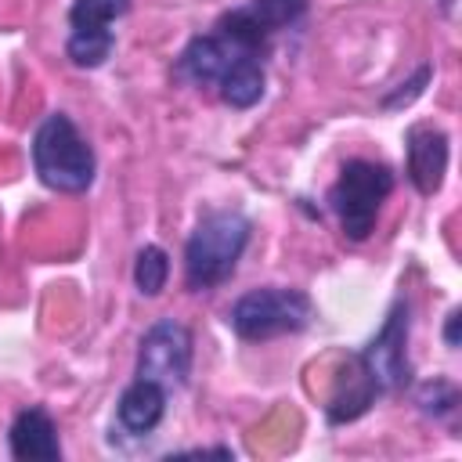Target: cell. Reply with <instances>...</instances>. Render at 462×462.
Here are the masks:
<instances>
[{
    "mask_svg": "<svg viewBox=\"0 0 462 462\" xmlns=\"http://www.w3.org/2000/svg\"><path fill=\"white\" fill-rule=\"evenodd\" d=\"M408 328H411V307H408V300H397L390 307L383 328L339 372L336 390L325 404L328 422H350V419L365 415L379 397H386L408 383V375H411Z\"/></svg>",
    "mask_w": 462,
    "mask_h": 462,
    "instance_id": "cell-1",
    "label": "cell"
},
{
    "mask_svg": "<svg viewBox=\"0 0 462 462\" xmlns=\"http://www.w3.org/2000/svg\"><path fill=\"white\" fill-rule=\"evenodd\" d=\"M173 76L191 87H217L220 101L231 108H253L263 97V54L231 40L220 29L199 32L177 54Z\"/></svg>",
    "mask_w": 462,
    "mask_h": 462,
    "instance_id": "cell-2",
    "label": "cell"
},
{
    "mask_svg": "<svg viewBox=\"0 0 462 462\" xmlns=\"http://www.w3.org/2000/svg\"><path fill=\"white\" fill-rule=\"evenodd\" d=\"M249 235H253V224L242 209H206L184 242L188 289L206 292V289L224 285L235 274V267L249 245Z\"/></svg>",
    "mask_w": 462,
    "mask_h": 462,
    "instance_id": "cell-3",
    "label": "cell"
},
{
    "mask_svg": "<svg viewBox=\"0 0 462 462\" xmlns=\"http://www.w3.org/2000/svg\"><path fill=\"white\" fill-rule=\"evenodd\" d=\"M29 152H32V170L43 188L61 191V195H79L94 184V173H97L94 148L87 144V137L65 112H51L40 119Z\"/></svg>",
    "mask_w": 462,
    "mask_h": 462,
    "instance_id": "cell-4",
    "label": "cell"
},
{
    "mask_svg": "<svg viewBox=\"0 0 462 462\" xmlns=\"http://www.w3.org/2000/svg\"><path fill=\"white\" fill-rule=\"evenodd\" d=\"M393 191V173L372 159H350L339 166L336 184L328 188V209L339 220L343 238L365 242L375 231L379 209Z\"/></svg>",
    "mask_w": 462,
    "mask_h": 462,
    "instance_id": "cell-5",
    "label": "cell"
},
{
    "mask_svg": "<svg viewBox=\"0 0 462 462\" xmlns=\"http://www.w3.org/2000/svg\"><path fill=\"white\" fill-rule=\"evenodd\" d=\"M314 321V303L300 289H282V285H263L245 296H238L227 310V325L242 339H274V336H292L303 332Z\"/></svg>",
    "mask_w": 462,
    "mask_h": 462,
    "instance_id": "cell-6",
    "label": "cell"
},
{
    "mask_svg": "<svg viewBox=\"0 0 462 462\" xmlns=\"http://www.w3.org/2000/svg\"><path fill=\"white\" fill-rule=\"evenodd\" d=\"M134 0H72L69 7V40L65 54L76 69H97L116 47L112 25L130 14Z\"/></svg>",
    "mask_w": 462,
    "mask_h": 462,
    "instance_id": "cell-7",
    "label": "cell"
},
{
    "mask_svg": "<svg viewBox=\"0 0 462 462\" xmlns=\"http://www.w3.org/2000/svg\"><path fill=\"white\" fill-rule=\"evenodd\" d=\"M134 375L152 379L170 393L184 390L191 375V332L173 318H159L137 343Z\"/></svg>",
    "mask_w": 462,
    "mask_h": 462,
    "instance_id": "cell-8",
    "label": "cell"
},
{
    "mask_svg": "<svg viewBox=\"0 0 462 462\" xmlns=\"http://www.w3.org/2000/svg\"><path fill=\"white\" fill-rule=\"evenodd\" d=\"M303 11H307V0H245V4L224 11L213 29H220L231 40H238V43H245V47L263 54L271 36H278L289 25H296L303 18Z\"/></svg>",
    "mask_w": 462,
    "mask_h": 462,
    "instance_id": "cell-9",
    "label": "cell"
},
{
    "mask_svg": "<svg viewBox=\"0 0 462 462\" xmlns=\"http://www.w3.org/2000/svg\"><path fill=\"white\" fill-rule=\"evenodd\" d=\"M404 155H408V180L422 195H433L444 184V170H448V134L440 126L419 123L404 134Z\"/></svg>",
    "mask_w": 462,
    "mask_h": 462,
    "instance_id": "cell-10",
    "label": "cell"
},
{
    "mask_svg": "<svg viewBox=\"0 0 462 462\" xmlns=\"http://www.w3.org/2000/svg\"><path fill=\"white\" fill-rule=\"evenodd\" d=\"M166 401H170V390H162L152 379H137L134 375V383L116 401V430L126 433V437L155 433V426L166 415Z\"/></svg>",
    "mask_w": 462,
    "mask_h": 462,
    "instance_id": "cell-11",
    "label": "cell"
},
{
    "mask_svg": "<svg viewBox=\"0 0 462 462\" xmlns=\"http://www.w3.org/2000/svg\"><path fill=\"white\" fill-rule=\"evenodd\" d=\"M7 444L11 455L22 462H54L61 458V440H58V426L51 419L47 408L29 404L14 415L11 430H7Z\"/></svg>",
    "mask_w": 462,
    "mask_h": 462,
    "instance_id": "cell-12",
    "label": "cell"
},
{
    "mask_svg": "<svg viewBox=\"0 0 462 462\" xmlns=\"http://www.w3.org/2000/svg\"><path fill=\"white\" fill-rule=\"evenodd\" d=\"M166 278H170V256L159 245L137 249V260H134V285H137V292L141 296H159L166 289Z\"/></svg>",
    "mask_w": 462,
    "mask_h": 462,
    "instance_id": "cell-13",
    "label": "cell"
},
{
    "mask_svg": "<svg viewBox=\"0 0 462 462\" xmlns=\"http://www.w3.org/2000/svg\"><path fill=\"white\" fill-rule=\"evenodd\" d=\"M419 404H422L426 415H448L458 404V390L451 383H444V379H433V383H426L419 390Z\"/></svg>",
    "mask_w": 462,
    "mask_h": 462,
    "instance_id": "cell-14",
    "label": "cell"
},
{
    "mask_svg": "<svg viewBox=\"0 0 462 462\" xmlns=\"http://www.w3.org/2000/svg\"><path fill=\"white\" fill-rule=\"evenodd\" d=\"M430 76H433V69L430 65H422L408 83H401V90H393V94H386L383 97V108H401V105H411L422 90H426V83H430Z\"/></svg>",
    "mask_w": 462,
    "mask_h": 462,
    "instance_id": "cell-15",
    "label": "cell"
},
{
    "mask_svg": "<svg viewBox=\"0 0 462 462\" xmlns=\"http://www.w3.org/2000/svg\"><path fill=\"white\" fill-rule=\"evenodd\" d=\"M444 339H448V346H451V350L458 346V310H451V314H448V328H444Z\"/></svg>",
    "mask_w": 462,
    "mask_h": 462,
    "instance_id": "cell-16",
    "label": "cell"
}]
</instances>
